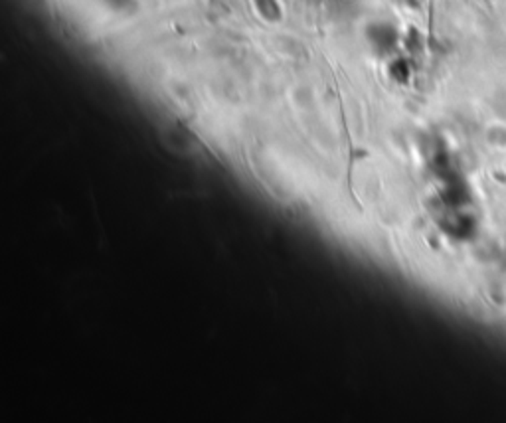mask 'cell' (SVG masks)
<instances>
[{
  "instance_id": "6da1fadb",
  "label": "cell",
  "mask_w": 506,
  "mask_h": 423,
  "mask_svg": "<svg viewBox=\"0 0 506 423\" xmlns=\"http://www.w3.org/2000/svg\"><path fill=\"white\" fill-rule=\"evenodd\" d=\"M368 38L374 46H378L380 50H383V48H388V46H392L396 42V32H394V28L390 24H374V26H370Z\"/></svg>"
},
{
  "instance_id": "7a4b0ae2",
  "label": "cell",
  "mask_w": 506,
  "mask_h": 423,
  "mask_svg": "<svg viewBox=\"0 0 506 423\" xmlns=\"http://www.w3.org/2000/svg\"><path fill=\"white\" fill-rule=\"evenodd\" d=\"M253 4L265 20H279L281 10H279L277 0H253Z\"/></svg>"
}]
</instances>
